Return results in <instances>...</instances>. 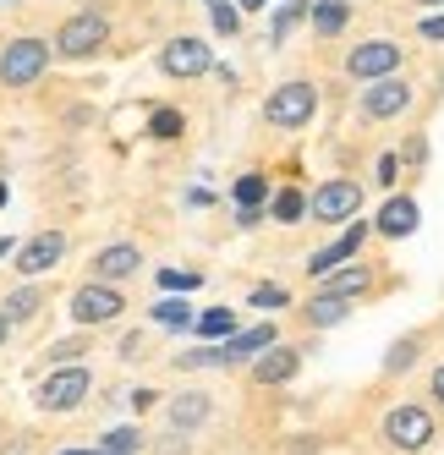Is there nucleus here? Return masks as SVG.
<instances>
[{
    "label": "nucleus",
    "instance_id": "1",
    "mask_svg": "<svg viewBox=\"0 0 444 455\" xmlns=\"http://www.w3.org/2000/svg\"><path fill=\"white\" fill-rule=\"evenodd\" d=\"M50 67V44L44 39H17L6 44V55H0V83L6 88H28V83H39Z\"/></svg>",
    "mask_w": 444,
    "mask_h": 455
},
{
    "label": "nucleus",
    "instance_id": "2",
    "mask_svg": "<svg viewBox=\"0 0 444 455\" xmlns=\"http://www.w3.org/2000/svg\"><path fill=\"white\" fill-rule=\"evenodd\" d=\"M313 110H319V88L313 83H285V88L269 93V105H264V116L274 126H307Z\"/></svg>",
    "mask_w": 444,
    "mask_h": 455
},
{
    "label": "nucleus",
    "instance_id": "3",
    "mask_svg": "<svg viewBox=\"0 0 444 455\" xmlns=\"http://www.w3.org/2000/svg\"><path fill=\"white\" fill-rule=\"evenodd\" d=\"M88 389H93L88 368L67 363L60 373H50V379L39 384V406H44V411H72V406H83V395H88Z\"/></svg>",
    "mask_w": 444,
    "mask_h": 455
},
{
    "label": "nucleus",
    "instance_id": "4",
    "mask_svg": "<svg viewBox=\"0 0 444 455\" xmlns=\"http://www.w3.org/2000/svg\"><path fill=\"white\" fill-rule=\"evenodd\" d=\"M105 34H110V22L99 17V12H77L67 28H60V55H67V60H83V55H93V50H99L105 44Z\"/></svg>",
    "mask_w": 444,
    "mask_h": 455
},
{
    "label": "nucleus",
    "instance_id": "5",
    "mask_svg": "<svg viewBox=\"0 0 444 455\" xmlns=\"http://www.w3.org/2000/svg\"><path fill=\"white\" fill-rule=\"evenodd\" d=\"M385 439H390L395 450H423V444L433 439V417H428L423 406H395V411L385 417Z\"/></svg>",
    "mask_w": 444,
    "mask_h": 455
},
{
    "label": "nucleus",
    "instance_id": "6",
    "mask_svg": "<svg viewBox=\"0 0 444 455\" xmlns=\"http://www.w3.org/2000/svg\"><path fill=\"white\" fill-rule=\"evenodd\" d=\"M307 209L319 214L324 225H340V220H352V214L362 209V187H357V181H324L319 192H313Z\"/></svg>",
    "mask_w": 444,
    "mask_h": 455
},
{
    "label": "nucleus",
    "instance_id": "7",
    "mask_svg": "<svg viewBox=\"0 0 444 455\" xmlns=\"http://www.w3.org/2000/svg\"><path fill=\"white\" fill-rule=\"evenodd\" d=\"M121 291L115 285H105V280H93V285H83L77 297H72V318L77 323H110V318H121Z\"/></svg>",
    "mask_w": 444,
    "mask_h": 455
},
{
    "label": "nucleus",
    "instance_id": "8",
    "mask_svg": "<svg viewBox=\"0 0 444 455\" xmlns=\"http://www.w3.org/2000/svg\"><path fill=\"white\" fill-rule=\"evenodd\" d=\"M395 67H400V44H390V39L357 44V50H352V60H345V72H352V77H368V83L395 77Z\"/></svg>",
    "mask_w": 444,
    "mask_h": 455
},
{
    "label": "nucleus",
    "instance_id": "9",
    "mask_svg": "<svg viewBox=\"0 0 444 455\" xmlns=\"http://www.w3.org/2000/svg\"><path fill=\"white\" fill-rule=\"evenodd\" d=\"M160 67H165L170 77H198V72L214 67V50H209L203 39H170V44L160 50Z\"/></svg>",
    "mask_w": 444,
    "mask_h": 455
},
{
    "label": "nucleus",
    "instance_id": "10",
    "mask_svg": "<svg viewBox=\"0 0 444 455\" xmlns=\"http://www.w3.org/2000/svg\"><path fill=\"white\" fill-rule=\"evenodd\" d=\"M60 258H67V236H60V231H39L34 242L17 247V269L22 275H44V269L60 264Z\"/></svg>",
    "mask_w": 444,
    "mask_h": 455
},
{
    "label": "nucleus",
    "instance_id": "11",
    "mask_svg": "<svg viewBox=\"0 0 444 455\" xmlns=\"http://www.w3.org/2000/svg\"><path fill=\"white\" fill-rule=\"evenodd\" d=\"M411 105V88L400 83V77H378L368 93H362V110L373 116V121H390V116H400Z\"/></svg>",
    "mask_w": 444,
    "mask_h": 455
},
{
    "label": "nucleus",
    "instance_id": "12",
    "mask_svg": "<svg viewBox=\"0 0 444 455\" xmlns=\"http://www.w3.org/2000/svg\"><path fill=\"white\" fill-rule=\"evenodd\" d=\"M269 346H274V330L269 323H252V330H236L226 346H219V356H226V368H231V363H252V356L269 351Z\"/></svg>",
    "mask_w": 444,
    "mask_h": 455
},
{
    "label": "nucleus",
    "instance_id": "13",
    "mask_svg": "<svg viewBox=\"0 0 444 455\" xmlns=\"http://www.w3.org/2000/svg\"><path fill=\"white\" fill-rule=\"evenodd\" d=\"M138 264H143V252H138L132 242H115V247H99V252H93V275H99V280H126Z\"/></svg>",
    "mask_w": 444,
    "mask_h": 455
},
{
    "label": "nucleus",
    "instance_id": "14",
    "mask_svg": "<svg viewBox=\"0 0 444 455\" xmlns=\"http://www.w3.org/2000/svg\"><path fill=\"white\" fill-rule=\"evenodd\" d=\"M357 247H362V225H352V231H345V236H340L335 247H324V252H313V264H307V269H313V275L324 280V275H335V269H340V264H345V258H352Z\"/></svg>",
    "mask_w": 444,
    "mask_h": 455
},
{
    "label": "nucleus",
    "instance_id": "15",
    "mask_svg": "<svg viewBox=\"0 0 444 455\" xmlns=\"http://www.w3.org/2000/svg\"><path fill=\"white\" fill-rule=\"evenodd\" d=\"M378 231H385V236H411V231H417V204H411V198H390L385 209H378Z\"/></svg>",
    "mask_w": 444,
    "mask_h": 455
},
{
    "label": "nucleus",
    "instance_id": "16",
    "mask_svg": "<svg viewBox=\"0 0 444 455\" xmlns=\"http://www.w3.org/2000/svg\"><path fill=\"white\" fill-rule=\"evenodd\" d=\"M297 373V351H264L258 356V363H252V379H258V384H285V379H291Z\"/></svg>",
    "mask_w": 444,
    "mask_h": 455
},
{
    "label": "nucleus",
    "instance_id": "17",
    "mask_svg": "<svg viewBox=\"0 0 444 455\" xmlns=\"http://www.w3.org/2000/svg\"><path fill=\"white\" fill-rule=\"evenodd\" d=\"M362 291H368V269H362V264L324 275V297H340V302H352V297H362Z\"/></svg>",
    "mask_w": 444,
    "mask_h": 455
},
{
    "label": "nucleus",
    "instance_id": "18",
    "mask_svg": "<svg viewBox=\"0 0 444 455\" xmlns=\"http://www.w3.org/2000/svg\"><path fill=\"white\" fill-rule=\"evenodd\" d=\"M203 417H209V395H181V401H170V428H198Z\"/></svg>",
    "mask_w": 444,
    "mask_h": 455
},
{
    "label": "nucleus",
    "instance_id": "19",
    "mask_svg": "<svg viewBox=\"0 0 444 455\" xmlns=\"http://www.w3.org/2000/svg\"><path fill=\"white\" fill-rule=\"evenodd\" d=\"M345 17H352V12H345V0H319V6H313V28H319L324 39H335V34H340Z\"/></svg>",
    "mask_w": 444,
    "mask_h": 455
},
{
    "label": "nucleus",
    "instance_id": "20",
    "mask_svg": "<svg viewBox=\"0 0 444 455\" xmlns=\"http://www.w3.org/2000/svg\"><path fill=\"white\" fill-rule=\"evenodd\" d=\"M236 204H242V225L258 220V204H264V176H242V181H236Z\"/></svg>",
    "mask_w": 444,
    "mask_h": 455
},
{
    "label": "nucleus",
    "instance_id": "21",
    "mask_svg": "<svg viewBox=\"0 0 444 455\" xmlns=\"http://www.w3.org/2000/svg\"><path fill=\"white\" fill-rule=\"evenodd\" d=\"M307 318L319 323V330H329V323L345 318V302H340V297H324V291H319V297H313V307H307Z\"/></svg>",
    "mask_w": 444,
    "mask_h": 455
},
{
    "label": "nucleus",
    "instance_id": "22",
    "mask_svg": "<svg viewBox=\"0 0 444 455\" xmlns=\"http://www.w3.org/2000/svg\"><path fill=\"white\" fill-rule=\"evenodd\" d=\"M198 330H203L209 340H219V335H236V313H231V307H214V313H203V318H198Z\"/></svg>",
    "mask_w": 444,
    "mask_h": 455
},
{
    "label": "nucleus",
    "instance_id": "23",
    "mask_svg": "<svg viewBox=\"0 0 444 455\" xmlns=\"http://www.w3.org/2000/svg\"><path fill=\"white\" fill-rule=\"evenodd\" d=\"M302 12H307V0H285V6L274 12V44H280V39H291V28L302 22Z\"/></svg>",
    "mask_w": 444,
    "mask_h": 455
},
{
    "label": "nucleus",
    "instance_id": "24",
    "mask_svg": "<svg viewBox=\"0 0 444 455\" xmlns=\"http://www.w3.org/2000/svg\"><path fill=\"white\" fill-rule=\"evenodd\" d=\"M307 214V198H302V192H280V198H274V220L280 225H297Z\"/></svg>",
    "mask_w": 444,
    "mask_h": 455
},
{
    "label": "nucleus",
    "instance_id": "25",
    "mask_svg": "<svg viewBox=\"0 0 444 455\" xmlns=\"http://www.w3.org/2000/svg\"><path fill=\"white\" fill-rule=\"evenodd\" d=\"M154 318H160L165 330H186V323H193V307L170 297V302H160V307H154Z\"/></svg>",
    "mask_w": 444,
    "mask_h": 455
},
{
    "label": "nucleus",
    "instance_id": "26",
    "mask_svg": "<svg viewBox=\"0 0 444 455\" xmlns=\"http://www.w3.org/2000/svg\"><path fill=\"white\" fill-rule=\"evenodd\" d=\"M99 455H138V434H132V428L105 434V450H99Z\"/></svg>",
    "mask_w": 444,
    "mask_h": 455
},
{
    "label": "nucleus",
    "instance_id": "27",
    "mask_svg": "<svg viewBox=\"0 0 444 455\" xmlns=\"http://www.w3.org/2000/svg\"><path fill=\"white\" fill-rule=\"evenodd\" d=\"M148 132H154V138H176V132H181V116H176V110H154Z\"/></svg>",
    "mask_w": 444,
    "mask_h": 455
},
{
    "label": "nucleus",
    "instance_id": "28",
    "mask_svg": "<svg viewBox=\"0 0 444 455\" xmlns=\"http://www.w3.org/2000/svg\"><path fill=\"white\" fill-rule=\"evenodd\" d=\"M160 285H165V291H198V275H186V269H165V275H160Z\"/></svg>",
    "mask_w": 444,
    "mask_h": 455
},
{
    "label": "nucleus",
    "instance_id": "29",
    "mask_svg": "<svg viewBox=\"0 0 444 455\" xmlns=\"http://www.w3.org/2000/svg\"><path fill=\"white\" fill-rule=\"evenodd\" d=\"M252 307H285V291L280 285H258L252 291Z\"/></svg>",
    "mask_w": 444,
    "mask_h": 455
},
{
    "label": "nucleus",
    "instance_id": "30",
    "mask_svg": "<svg viewBox=\"0 0 444 455\" xmlns=\"http://www.w3.org/2000/svg\"><path fill=\"white\" fill-rule=\"evenodd\" d=\"M34 307H39V297H34V291H17V297L6 302V313H12V318H28Z\"/></svg>",
    "mask_w": 444,
    "mask_h": 455
},
{
    "label": "nucleus",
    "instance_id": "31",
    "mask_svg": "<svg viewBox=\"0 0 444 455\" xmlns=\"http://www.w3.org/2000/svg\"><path fill=\"white\" fill-rule=\"evenodd\" d=\"M214 28L219 34H236V12L226 6V0H214Z\"/></svg>",
    "mask_w": 444,
    "mask_h": 455
},
{
    "label": "nucleus",
    "instance_id": "32",
    "mask_svg": "<svg viewBox=\"0 0 444 455\" xmlns=\"http://www.w3.org/2000/svg\"><path fill=\"white\" fill-rule=\"evenodd\" d=\"M411 356H417V340H400V346H395V356H390V373H400Z\"/></svg>",
    "mask_w": 444,
    "mask_h": 455
},
{
    "label": "nucleus",
    "instance_id": "33",
    "mask_svg": "<svg viewBox=\"0 0 444 455\" xmlns=\"http://www.w3.org/2000/svg\"><path fill=\"white\" fill-rule=\"evenodd\" d=\"M395 165H400V159H395V154H385V159H378V181H385V187L395 181Z\"/></svg>",
    "mask_w": 444,
    "mask_h": 455
},
{
    "label": "nucleus",
    "instance_id": "34",
    "mask_svg": "<svg viewBox=\"0 0 444 455\" xmlns=\"http://www.w3.org/2000/svg\"><path fill=\"white\" fill-rule=\"evenodd\" d=\"M423 39H444V17H423Z\"/></svg>",
    "mask_w": 444,
    "mask_h": 455
},
{
    "label": "nucleus",
    "instance_id": "35",
    "mask_svg": "<svg viewBox=\"0 0 444 455\" xmlns=\"http://www.w3.org/2000/svg\"><path fill=\"white\" fill-rule=\"evenodd\" d=\"M77 351H83L77 340H67V346H55V363H77Z\"/></svg>",
    "mask_w": 444,
    "mask_h": 455
},
{
    "label": "nucleus",
    "instance_id": "36",
    "mask_svg": "<svg viewBox=\"0 0 444 455\" xmlns=\"http://www.w3.org/2000/svg\"><path fill=\"white\" fill-rule=\"evenodd\" d=\"M433 395H439V406H444V368L433 373Z\"/></svg>",
    "mask_w": 444,
    "mask_h": 455
},
{
    "label": "nucleus",
    "instance_id": "37",
    "mask_svg": "<svg viewBox=\"0 0 444 455\" xmlns=\"http://www.w3.org/2000/svg\"><path fill=\"white\" fill-rule=\"evenodd\" d=\"M242 6H247V12H258V6H269V0H242Z\"/></svg>",
    "mask_w": 444,
    "mask_h": 455
},
{
    "label": "nucleus",
    "instance_id": "38",
    "mask_svg": "<svg viewBox=\"0 0 444 455\" xmlns=\"http://www.w3.org/2000/svg\"><path fill=\"white\" fill-rule=\"evenodd\" d=\"M0 209H6V181H0Z\"/></svg>",
    "mask_w": 444,
    "mask_h": 455
},
{
    "label": "nucleus",
    "instance_id": "39",
    "mask_svg": "<svg viewBox=\"0 0 444 455\" xmlns=\"http://www.w3.org/2000/svg\"><path fill=\"white\" fill-rule=\"evenodd\" d=\"M60 455H88V450H60Z\"/></svg>",
    "mask_w": 444,
    "mask_h": 455
},
{
    "label": "nucleus",
    "instance_id": "40",
    "mask_svg": "<svg viewBox=\"0 0 444 455\" xmlns=\"http://www.w3.org/2000/svg\"><path fill=\"white\" fill-rule=\"evenodd\" d=\"M0 340H6V318H0Z\"/></svg>",
    "mask_w": 444,
    "mask_h": 455
},
{
    "label": "nucleus",
    "instance_id": "41",
    "mask_svg": "<svg viewBox=\"0 0 444 455\" xmlns=\"http://www.w3.org/2000/svg\"><path fill=\"white\" fill-rule=\"evenodd\" d=\"M423 6H444V0H423Z\"/></svg>",
    "mask_w": 444,
    "mask_h": 455
},
{
    "label": "nucleus",
    "instance_id": "42",
    "mask_svg": "<svg viewBox=\"0 0 444 455\" xmlns=\"http://www.w3.org/2000/svg\"><path fill=\"white\" fill-rule=\"evenodd\" d=\"M209 6H214V0H209Z\"/></svg>",
    "mask_w": 444,
    "mask_h": 455
}]
</instances>
